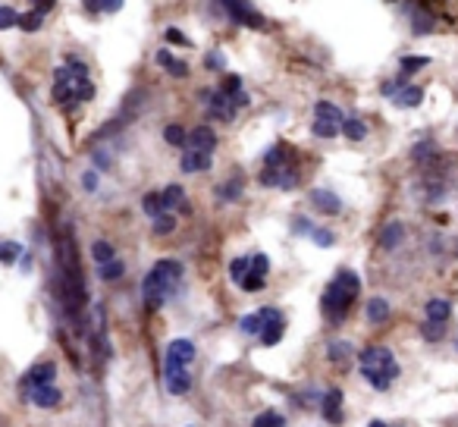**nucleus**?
<instances>
[{"mask_svg":"<svg viewBox=\"0 0 458 427\" xmlns=\"http://www.w3.org/2000/svg\"><path fill=\"white\" fill-rule=\"evenodd\" d=\"M53 305L60 314L63 333L73 330V339L67 343V352L79 358L82 339L88 336V286L82 273L79 249L69 227H60L53 236V277H51Z\"/></svg>","mask_w":458,"mask_h":427,"instance_id":"obj_1","label":"nucleus"},{"mask_svg":"<svg viewBox=\"0 0 458 427\" xmlns=\"http://www.w3.org/2000/svg\"><path fill=\"white\" fill-rule=\"evenodd\" d=\"M358 295H361V277L355 270H348V267L336 270V277L326 283L324 295H320V314H324L326 324L339 327L352 314Z\"/></svg>","mask_w":458,"mask_h":427,"instance_id":"obj_2","label":"nucleus"},{"mask_svg":"<svg viewBox=\"0 0 458 427\" xmlns=\"http://www.w3.org/2000/svg\"><path fill=\"white\" fill-rule=\"evenodd\" d=\"M51 95L60 107H75V104L91 101L95 97V85H91L88 67L79 57H67V63L53 73Z\"/></svg>","mask_w":458,"mask_h":427,"instance_id":"obj_3","label":"nucleus"},{"mask_svg":"<svg viewBox=\"0 0 458 427\" xmlns=\"http://www.w3.org/2000/svg\"><path fill=\"white\" fill-rule=\"evenodd\" d=\"M302 183V170H298V154L289 141H276L264 154V170H261V185L267 189H296Z\"/></svg>","mask_w":458,"mask_h":427,"instance_id":"obj_4","label":"nucleus"},{"mask_svg":"<svg viewBox=\"0 0 458 427\" xmlns=\"http://www.w3.org/2000/svg\"><path fill=\"white\" fill-rule=\"evenodd\" d=\"M179 280H182V264L173 258H163L145 273L141 280V299H145V308L157 311L173 299V292L179 289Z\"/></svg>","mask_w":458,"mask_h":427,"instance_id":"obj_5","label":"nucleus"},{"mask_svg":"<svg viewBox=\"0 0 458 427\" xmlns=\"http://www.w3.org/2000/svg\"><path fill=\"white\" fill-rule=\"evenodd\" d=\"M195 343L192 339H173L170 346H167V358H163V380H167V390L173 396H185V393L192 390V368L195 361Z\"/></svg>","mask_w":458,"mask_h":427,"instance_id":"obj_6","label":"nucleus"},{"mask_svg":"<svg viewBox=\"0 0 458 427\" xmlns=\"http://www.w3.org/2000/svg\"><path fill=\"white\" fill-rule=\"evenodd\" d=\"M358 368H361V377L374 390H389L396 377H399V361L386 346H367L358 355Z\"/></svg>","mask_w":458,"mask_h":427,"instance_id":"obj_7","label":"nucleus"},{"mask_svg":"<svg viewBox=\"0 0 458 427\" xmlns=\"http://www.w3.org/2000/svg\"><path fill=\"white\" fill-rule=\"evenodd\" d=\"M201 101L207 104V113H210V119H220V123H232L236 119V113L242 111V107H248L252 104V95L248 91H239V95H226V91H201Z\"/></svg>","mask_w":458,"mask_h":427,"instance_id":"obj_8","label":"nucleus"},{"mask_svg":"<svg viewBox=\"0 0 458 427\" xmlns=\"http://www.w3.org/2000/svg\"><path fill=\"white\" fill-rule=\"evenodd\" d=\"M342 123H346V113L333 101L314 104V126H311V132L317 135V139H336L342 132Z\"/></svg>","mask_w":458,"mask_h":427,"instance_id":"obj_9","label":"nucleus"},{"mask_svg":"<svg viewBox=\"0 0 458 427\" xmlns=\"http://www.w3.org/2000/svg\"><path fill=\"white\" fill-rule=\"evenodd\" d=\"M217 7H220L223 13H226L236 25H242V29L267 32V19H264V13H258V10H254L252 0H217Z\"/></svg>","mask_w":458,"mask_h":427,"instance_id":"obj_10","label":"nucleus"},{"mask_svg":"<svg viewBox=\"0 0 458 427\" xmlns=\"http://www.w3.org/2000/svg\"><path fill=\"white\" fill-rule=\"evenodd\" d=\"M424 314H427V321H424L421 333L427 343H436V339L446 336V327H449V317H452V305L446 302V299H430L427 308H424Z\"/></svg>","mask_w":458,"mask_h":427,"instance_id":"obj_11","label":"nucleus"},{"mask_svg":"<svg viewBox=\"0 0 458 427\" xmlns=\"http://www.w3.org/2000/svg\"><path fill=\"white\" fill-rule=\"evenodd\" d=\"M264 314L267 317H264V327H261V346H276L282 339V333H286V317L274 305H267Z\"/></svg>","mask_w":458,"mask_h":427,"instance_id":"obj_12","label":"nucleus"},{"mask_svg":"<svg viewBox=\"0 0 458 427\" xmlns=\"http://www.w3.org/2000/svg\"><path fill=\"white\" fill-rule=\"evenodd\" d=\"M57 380V365L53 361H38L25 371V377L19 380V390H29V386H47V383Z\"/></svg>","mask_w":458,"mask_h":427,"instance_id":"obj_13","label":"nucleus"},{"mask_svg":"<svg viewBox=\"0 0 458 427\" xmlns=\"http://www.w3.org/2000/svg\"><path fill=\"white\" fill-rule=\"evenodd\" d=\"M19 393H23V399L35 402L38 408H57V405L63 402V393H60V386H53V383H47V386H29V390H19Z\"/></svg>","mask_w":458,"mask_h":427,"instance_id":"obj_14","label":"nucleus"},{"mask_svg":"<svg viewBox=\"0 0 458 427\" xmlns=\"http://www.w3.org/2000/svg\"><path fill=\"white\" fill-rule=\"evenodd\" d=\"M185 148H195V151H207V154H214L217 132L210 129V126H195V129H189V141H185Z\"/></svg>","mask_w":458,"mask_h":427,"instance_id":"obj_15","label":"nucleus"},{"mask_svg":"<svg viewBox=\"0 0 458 427\" xmlns=\"http://www.w3.org/2000/svg\"><path fill=\"white\" fill-rule=\"evenodd\" d=\"M160 198H163V211H170V214H192V205H189V198H185V189L182 185H167V189L160 192Z\"/></svg>","mask_w":458,"mask_h":427,"instance_id":"obj_16","label":"nucleus"},{"mask_svg":"<svg viewBox=\"0 0 458 427\" xmlns=\"http://www.w3.org/2000/svg\"><path fill=\"white\" fill-rule=\"evenodd\" d=\"M210 163H214V154H207V151H195V148H185L179 167H182L185 173H207Z\"/></svg>","mask_w":458,"mask_h":427,"instance_id":"obj_17","label":"nucleus"},{"mask_svg":"<svg viewBox=\"0 0 458 427\" xmlns=\"http://www.w3.org/2000/svg\"><path fill=\"white\" fill-rule=\"evenodd\" d=\"M320 412H324V421L330 424H342V390H326V396L320 399Z\"/></svg>","mask_w":458,"mask_h":427,"instance_id":"obj_18","label":"nucleus"},{"mask_svg":"<svg viewBox=\"0 0 458 427\" xmlns=\"http://www.w3.org/2000/svg\"><path fill=\"white\" fill-rule=\"evenodd\" d=\"M311 205L317 207L320 214H330V217H336V214L342 211L339 195H333L330 189H314V192H311Z\"/></svg>","mask_w":458,"mask_h":427,"instance_id":"obj_19","label":"nucleus"},{"mask_svg":"<svg viewBox=\"0 0 458 427\" xmlns=\"http://www.w3.org/2000/svg\"><path fill=\"white\" fill-rule=\"evenodd\" d=\"M352 355H355V349H352V343H346V339H336V343L326 346V358H330L336 368H348Z\"/></svg>","mask_w":458,"mask_h":427,"instance_id":"obj_20","label":"nucleus"},{"mask_svg":"<svg viewBox=\"0 0 458 427\" xmlns=\"http://www.w3.org/2000/svg\"><path fill=\"white\" fill-rule=\"evenodd\" d=\"M424 101V89L421 85H411V82H408V85H402L399 91H396V97H392V104H396V107H418V104Z\"/></svg>","mask_w":458,"mask_h":427,"instance_id":"obj_21","label":"nucleus"},{"mask_svg":"<svg viewBox=\"0 0 458 427\" xmlns=\"http://www.w3.org/2000/svg\"><path fill=\"white\" fill-rule=\"evenodd\" d=\"M157 63H160L170 76H176V79H185V76H189V63H182L179 57H173L170 51H157Z\"/></svg>","mask_w":458,"mask_h":427,"instance_id":"obj_22","label":"nucleus"},{"mask_svg":"<svg viewBox=\"0 0 458 427\" xmlns=\"http://www.w3.org/2000/svg\"><path fill=\"white\" fill-rule=\"evenodd\" d=\"M405 239V227H402L399 220H392V223H386L383 227V233H380V245H383L386 251H392L396 245Z\"/></svg>","mask_w":458,"mask_h":427,"instance_id":"obj_23","label":"nucleus"},{"mask_svg":"<svg viewBox=\"0 0 458 427\" xmlns=\"http://www.w3.org/2000/svg\"><path fill=\"white\" fill-rule=\"evenodd\" d=\"M342 135H346L348 141L367 139V123H364L361 117H346V123H342Z\"/></svg>","mask_w":458,"mask_h":427,"instance_id":"obj_24","label":"nucleus"},{"mask_svg":"<svg viewBox=\"0 0 458 427\" xmlns=\"http://www.w3.org/2000/svg\"><path fill=\"white\" fill-rule=\"evenodd\" d=\"M367 321L370 324H386V321H389V302H386V299H370L367 302Z\"/></svg>","mask_w":458,"mask_h":427,"instance_id":"obj_25","label":"nucleus"},{"mask_svg":"<svg viewBox=\"0 0 458 427\" xmlns=\"http://www.w3.org/2000/svg\"><path fill=\"white\" fill-rule=\"evenodd\" d=\"M123 273H126V264H123L119 258H113V261H107V264L97 267V277H101L104 283H117V280H123Z\"/></svg>","mask_w":458,"mask_h":427,"instance_id":"obj_26","label":"nucleus"},{"mask_svg":"<svg viewBox=\"0 0 458 427\" xmlns=\"http://www.w3.org/2000/svg\"><path fill=\"white\" fill-rule=\"evenodd\" d=\"M264 308L254 311V314H245L242 321H239V330L245 333V336H261V327H264Z\"/></svg>","mask_w":458,"mask_h":427,"instance_id":"obj_27","label":"nucleus"},{"mask_svg":"<svg viewBox=\"0 0 458 427\" xmlns=\"http://www.w3.org/2000/svg\"><path fill=\"white\" fill-rule=\"evenodd\" d=\"M91 258H95V261H97V267H101V264H107V261L117 258V249H113V245L107 242V239H97V242L91 245Z\"/></svg>","mask_w":458,"mask_h":427,"instance_id":"obj_28","label":"nucleus"},{"mask_svg":"<svg viewBox=\"0 0 458 427\" xmlns=\"http://www.w3.org/2000/svg\"><path fill=\"white\" fill-rule=\"evenodd\" d=\"M163 141L173 148H185V141H189V132H185L179 123H170L167 129H163Z\"/></svg>","mask_w":458,"mask_h":427,"instance_id":"obj_29","label":"nucleus"},{"mask_svg":"<svg viewBox=\"0 0 458 427\" xmlns=\"http://www.w3.org/2000/svg\"><path fill=\"white\" fill-rule=\"evenodd\" d=\"M141 211L148 214L151 220H154V217H160V214H163V198H160V192H148V195L141 198Z\"/></svg>","mask_w":458,"mask_h":427,"instance_id":"obj_30","label":"nucleus"},{"mask_svg":"<svg viewBox=\"0 0 458 427\" xmlns=\"http://www.w3.org/2000/svg\"><path fill=\"white\" fill-rule=\"evenodd\" d=\"M239 195H242V176H232L229 183H223L217 189V198H223V201H236Z\"/></svg>","mask_w":458,"mask_h":427,"instance_id":"obj_31","label":"nucleus"},{"mask_svg":"<svg viewBox=\"0 0 458 427\" xmlns=\"http://www.w3.org/2000/svg\"><path fill=\"white\" fill-rule=\"evenodd\" d=\"M173 229H176V214L163 211L160 217H154V236H170Z\"/></svg>","mask_w":458,"mask_h":427,"instance_id":"obj_32","label":"nucleus"},{"mask_svg":"<svg viewBox=\"0 0 458 427\" xmlns=\"http://www.w3.org/2000/svg\"><path fill=\"white\" fill-rule=\"evenodd\" d=\"M45 25V16L38 13V10H29V13H19V29L23 32H38Z\"/></svg>","mask_w":458,"mask_h":427,"instance_id":"obj_33","label":"nucleus"},{"mask_svg":"<svg viewBox=\"0 0 458 427\" xmlns=\"http://www.w3.org/2000/svg\"><path fill=\"white\" fill-rule=\"evenodd\" d=\"M424 67H430V57H402L399 60L402 76H414L418 69H424Z\"/></svg>","mask_w":458,"mask_h":427,"instance_id":"obj_34","label":"nucleus"},{"mask_svg":"<svg viewBox=\"0 0 458 427\" xmlns=\"http://www.w3.org/2000/svg\"><path fill=\"white\" fill-rule=\"evenodd\" d=\"M19 255H23V245L19 242H0V264H13Z\"/></svg>","mask_w":458,"mask_h":427,"instance_id":"obj_35","label":"nucleus"},{"mask_svg":"<svg viewBox=\"0 0 458 427\" xmlns=\"http://www.w3.org/2000/svg\"><path fill=\"white\" fill-rule=\"evenodd\" d=\"M248 264H252V258H236L229 261V277H232V283H242L245 273H248Z\"/></svg>","mask_w":458,"mask_h":427,"instance_id":"obj_36","label":"nucleus"},{"mask_svg":"<svg viewBox=\"0 0 458 427\" xmlns=\"http://www.w3.org/2000/svg\"><path fill=\"white\" fill-rule=\"evenodd\" d=\"M19 29V13L13 7H0V32Z\"/></svg>","mask_w":458,"mask_h":427,"instance_id":"obj_37","label":"nucleus"},{"mask_svg":"<svg viewBox=\"0 0 458 427\" xmlns=\"http://www.w3.org/2000/svg\"><path fill=\"white\" fill-rule=\"evenodd\" d=\"M252 427H286V418L280 412H264V415H258V421Z\"/></svg>","mask_w":458,"mask_h":427,"instance_id":"obj_38","label":"nucleus"},{"mask_svg":"<svg viewBox=\"0 0 458 427\" xmlns=\"http://www.w3.org/2000/svg\"><path fill=\"white\" fill-rule=\"evenodd\" d=\"M311 239H314V242H317L320 249H330V245L336 242V236H333L330 229H320V227H314V229H311Z\"/></svg>","mask_w":458,"mask_h":427,"instance_id":"obj_39","label":"nucleus"},{"mask_svg":"<svg viewBox=\"0 0 458 427\" xmlns=\"http://www.w3.org/2000/svg\"><path fill=\"white\" fill-rule=\"evenodd\" d=\"M167 41H170V45H182V47L192 45V41H189V38H185L179 29H167Z\"/></svg>","mask_w":458,"mask_h":427,"instance_id":"obj_40","label":"nucleus"},{"mask_svg":"<svg viewBox=\"0 0 458 427\" xmlns=\"http://www.w3.org/2000/svg\"><path fill=\"white\" fill-rule=\"evenodd\" d=\"M32 3H35V7H32V10H38V13H41V16H47V13H51V10H53V3H57V0H32Z\"/></svg>","mask_w":458,"mask_h":427,"instance_id":"obj_41","label":"nucleus"},{"mask_svg":"<svg viewBox=\"0 0 458 427\" xmlns=\"http://www.w3.org/2000/svg\"><path fill=\"white\" fill-rule=\"evenodd\" d=\"M292 227H296V233H298V236H311V229H314L308 220H304V217H298V220L292 223Z\"/></svg>","mask_w":458,"mask_h":427,"instance_id":"obj_42","label":"nucleus"},{"mask_svg":"<svg viewBox=\"0 0 458 427\" xmlns=\"http://www.w3.org/2000/svg\"><path fill=\"white\" fill-rule=\"evenodd\" d=\"M207 69H223V57L217 51L207 54Z\"/></svg>","mask_w":458,"mask_h":427,"instance_id":"obj_43","label":"nucleus"},{"mask_svg":"<svg viewBox=\"0 0 458 427\" xmlns=\"http://www.w3.org/2000/svg\"><path fill=\"white\" fill-rule=\"evenodd\" d=\"M119 10H123V0H104L101 13H119Z\"/></svg>","mask_w":458,"mask_h":427,"instance_id":"obj_44","label":"nucleus"},{"mask_svg":"<svg viewBox=\"0 0 458 427\" xmlns=\"http://www.w3.org/2000/svg\"><path fill=\"white\" fill-rule=\"evenodd\" d=\"M82 185H85V192H95L97 189V173H85V176H82Z\"/></svg>","mask_w":458,"mask_h":427,"instance_id":"obj_45","label":"nucleus"},{"mask_svg":"<svg viewBox=\"0 0 458 427\" xmlns=\"http://www.w3.org/2000/svg\"><path fill=\"white\" fill-rule=\"evenodd\" d=\"M82 3H85L88 13H101V7H104V0H82Z\"/></svg>","mask_w":458,"mask_h":427,"instance_id":"obj_46","label":"nucleus"},{"mask_svg":"<svg viewBox=\"0 0 458 427\" xmlns=\"http://www.w3.org/2000/svg\"><path fill=\"white\" fill-rule=\"evenodd\" d=\"M367 427H386V424H383V421H370Z\"/></svg>","mask_w":458,"mask_h":427,"instance_id":"obj_47","label":"nucleus"}]
</instances>
